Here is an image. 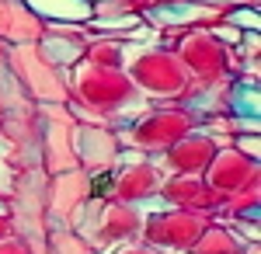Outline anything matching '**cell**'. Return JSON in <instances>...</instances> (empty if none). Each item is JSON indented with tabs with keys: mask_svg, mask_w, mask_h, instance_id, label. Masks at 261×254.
Listing matches in <instances>:
<instances>
[{
	"mask_svg": "<svg viewBox=\"0 0 261 254\" xmlns=\"http://www.w3.org/2000/svg\"><path fill=\"white\" fill-rule=\"evenodd\" d=\"M35 11L53 14V18H66V21H84L91 18V7L84 0H28Z\"/></svg>",
	"mask_w": 261,
	"mask_h": 254,
	"instance_id": "obj_1",
	"label": "cell"
},
{
	"mask_svg": "<svg viewBox=\"0 0 261 254\" xmlns=\"http://www.w3.org/2000/svg\"><path fill=\"white\" fill-rule=\"evenodd\" d=\"M202 11L199 7H161L157 11V18L161 21H174V18H199Z\"/></svg>",
	"mask_w": 261,
	"mask_h": 254,
	"instance_id": "obj_2",
	"label": "cell"
},
{
	"mask_svg": "<svg viewBox=\"0 0 261 254\" xmlns=\"http://www.w3.org/2000/svg\"><path fill=\"white\" fill-rule=\"evenodd\" d=\"M233 21H237V24H247L251 32L258 28V14H254V11H241V14H233Z\"/></svg>",
	"mask_w": 261,
	"mask_h": 254,
	"instance_id": "obj_3",
	"label": "cell"
}]
</instances>
